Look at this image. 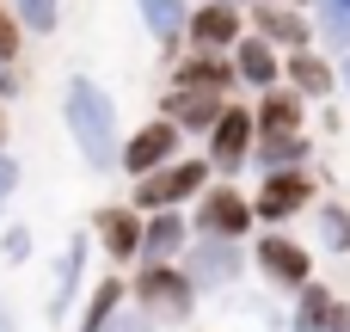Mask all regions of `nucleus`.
<instances>
[{"label": "nucleus", "instance_id": "1", "mask_svg": "<svg viewBox=\"0 0 350 332\" xmlns=\"http://www.w3.org/2000/svg\"><path fill=\"white\" fill-rule=\"evenodd\" d=\"M62 117H68V136H74V148H80V160H86L92 173H111V166H123L117 105H111V92H105L98 80L74 74V80L62 86Z\"/></svg>", "mask_w": 350, "mask_h": 332}, {"label": "nucleus", "instance_id": "2", "mask_svg": "<svg viewBox=\"0 0 350 332\" xmlns=\"http://www.w3.org/2000/svg\"><path fill=\"white\" fill-rule=\"evenodd\" d=\"M209 173H215L209 154H185V160L148 173V179L129 191V209H142V216H166V209H178V203H197V197L209 191Z\"/></svg>", "mask_w": 350, "mask_h": 332}, {"label": "nucleus", "instance_id": "3", "mask_svg": "<svg viewBox=\"0 0 350 332\" xmlns=\"http://www.w3.org/2000/svg\"><path fill=\"white\" fill-rule=\"evenodd\" d=\"M135 302L142 314L160 327V320H191V302H197V283L185 277V265H142L135 277Z\"/></svg>", "mask_w": 350, "mask_h": 332}, {"label": "nucleus", "instance_id": "4", "mask_svg": "<svg viewBox=\"0 0 350 332\" xmlns=\"http://www.w3.org/2000/svg\"><path fill=\"white\" fill-rule=\"evenodd\" d=\"M252 265H258V277H265L271 290H289V296H301V290L314 283V253H308L301 240H289V234H265V240L252 246Z\"/></svg>", "mask_w": 350, "mask_h": 332}, {"label": "nucleus", "instance_id": "5", "mask_svg": "<svg viewBox=\"0 0 350 332\" xmlns=\"http://www.w3.org/2000/svg\"><path fill=\"white\" fill-rule=\"evenodd\" d=\"M252 222H258V209H252L246 191H234V185H209V191L197 197V234H203V240H246Z\"/></svg>", "mask_w": 350, "mask_h": 332}, {"label": "nucleus", "instance_id": "6", "mask_svg": "<svg viewBox=\"0 0 350 332\" xmlns=\"http://www.w3.org/2000/svg\"><path fill=\"white\" fill-rule=\"evenodd\" d=\"M178 265H185V277L197 283V296H203V290H234V277L246 271V246H240V240H203V234H197Z\"/></svg>", "mask_w": 350, "mask_h": 332}, {"label": "nucleus", "instance_id": "7", "mask_svg": "<svg viewBox=\"0 0 350 332\" xmlns=\"http://www.w3.org/2000/svg\"><path fill=\"white\" fill-rule=\"evenodd\" d=\"M178 142H185V136H178L166 117H154V123H142L135 136H123V166H117V173H129V179L142 185L148 173H160V166L185 160V154H178Z\"/></svg>", "mask_w": 350, "mask_h": 332}, {"label": "nucleus", "instance_id": "8", "mask_svg": "<svg viewBox=\"0 0 350 332\" xmlns=\"http://www.w3.org/2000/svg\"><path fill=\"white\" fill-rule=\"evenodd\" d=\"M314 197H320V185H314V173L301 166V173H271V179H258V197H252V209H258V222L283 228V222H289V216H301Z\"/></svg>", "mask_w": 350, "mask_h": 332}, {"label": "nucleus", "instance_id": "9", "mask_svg": "<svg viewBox=\"0 0 350 332\" xmlns=\"http://www.w3.org/2000/svg\"><path fill=\"white\" fill-rule=\"evenodd\" d=\"M160 117L178 129V136H215V123L228 117V99L221 92H191V86H172L160 99Z\"/></svg>", "mask_w": 350, "mask_h": 332}, {"label": "nucleus", "instance_id": "10", "mask_svg": "<svg viewBox=\"0 0 350 332\" xmlns=\"http://www.w3.org/2000/svg\"><path fill=\"white\" fill-rule=\"evenodd\" d=\"M252 148H258V117H252L246 105H228V117H221L215 136H209V166H215V173H240V166L252 160Z\"/></svg>", "mask_w": 350, "mask_h": 332}, {"label": "nucleus", "instance_id": "11", "mask_svg": "<svg viewBox=\"0 0 350 332\" xmlns=\"http://www.w3.org/2000/svg\"><path fill=\"white\" fill-rule=\"evenodd\" d=\"M203 55H215V49H240V37H246V12L240 6H228V0H203V6H191V31H185Z\"/></svg>", "mask_w": 350, "mask_h": 332}, {"label": "nucleus", "instance_id": "12", "mask_svg": "<svg viewBox=\"0 0 350 332\" xmlns=\"http://www.w3.org/2000/svg\"><path fill=\"white\" fill-rule=\"evenodd\" d=\"M92 234H98V246H105V259H111V265H129V259H142L148 216H142V209H129V203H111V209H98Z\"/></svg>", "mask_w": 350, "mask_h": 332}, {"label": "nucleus", "instance_id": "13", "mask_svg": "<svg viewBox=\"0 0 350 332\" xmlns=\"http://www.w3.org/2000/svg\"><path fill=\"white\" fill-rule=\"evenodd\" d=\"M252 25H258V37H265L271 49H283V55H308L314 18H301L295 6H271V0H258V6H252Z\"/></svg>", "mask_w": 350, "mask_h": 332}, {"label": "nucleus", "instance_id": "14", "mask_svg": "<svg viewBox=\"0 0 350 332\" xmlns=\"http://www.w3.org/2000/svg\"><path fill=\"white\" fill-rule=\"evenodd\" d=\"M283 49H271L258 31L252 37H240V49H234V80H246V86H258V92H277V80H283Z\"/></svg>", "mask_w": 350, "mask_h": 332}, {"label": "nucleus", "instance_id": "15", "mask_svg": "<svg viewBox=\"0 0 350 332\" xmlns=\"http://www.w3.org/2000/svg\"><path fill=\"white\" fill-rule=\"evenodd\" d=\"M191 253V222L178 209L166 216H148V234H142V265H178Z\"/></svg>", "mask_w": 350, "mask_h": 332}, {"label": "nucleus", "instance_id": "16", "mask_svg": "<svg viewBox=\"0 0 350 332\" xmlns=\"http://www.w3.org/2000/svg\"><path fill=\"white\" fill-rule=\"evenodd\" d=\"M135 12H142L148 37L160 43V55H178L185 31H191V6L185 0H135Z\"/></svg>", "mask_w": 350, "mask_h": 332}, {"label": "nucleus", "instance_id": "17", "mask_svg": "<svg viewBox=\"0 0 350 332\" xmlns=\"http://www.w3.org/2000/svg\"><path fill=\"white\" fill-rule=\"evenodd\" d=\"M86 253H92V240L86 234H74L68 246H62V265H55V290H49V320H62L68 308H74V296H80V271H86Z\"/></svg>", "mask_w": 350, "mask_h": 332}, {"label": "nucleus", "instance_id": "18", "mask_svg": "<svg viewBox=\"0 0 350 332\" xmlns=\"http://www.w3.org/2000/svg\"><path fill=\"white\" fill-rule=\"evenodd\" d=\"M172 86H191V92H221V99H228V86H234V62L191 49V55H178V74H172Z\"/></svg>", "mask_w": 350, "mask_h": 332}, {"label": "nucleus", "instance_id": "19", "mask_svg": "<svg viewBox=\"0 0 350 332\" xmlns=\"http://www.w3.org/2000/svg\"><path fill=\"white\" fill-rule=\"evenodd\" d=\"M252 117H258V136H301L308 99H301V92H265Z\"/></svg>", "mask_w": 350, "mask_h": 332}, {"label": "nucleus", "instance_id": "20", "mask_svg": "<svg viewBox=\"0 0 350 332\" xmlns=\"http://www.w3.org/2000/svg\"><path fill=\"white\" fill-rule=\"evenodd\" d=\"M308 154H314V142L308 136H258V148H252V166L271 179V173H301L308 166Z\"/></svg>", "mask_w": 350, "mask_h": 332}, {"label": "nucleus", "instance_id": "21", "mask_svg": "<svg viewBox=\"0 0 350 332\" xmlns=\"http://www.w3.org/2000/svg\"><path fill=\"white\" fill-rule=\"evenodd\" d=\"M123 277H98L92 283V296H86V308H80V327L74 332H111L117 327V308H123Z\"/></svg>", "mask_w": 350, "mask_h": 332}, {"label": "nucleus", "instance_id": "22", "mask_svg": "<svg viewBox=\"0 0 350 332\" xmlns=\"http://www.w3.org/2000/svg\"><path fill=\"white\" fill-rule=\"evenodd\" d=\"M283 74H289V92H301V99H326L338 86V68L326 55H289Z\"/></svg>", "mask_w": 350, "mask_h": 332}, {"label": "nucleus", "instance_id": "23", "mask_svg": "<svg viewBox=\"0 0 350 332\" xmlns=\"http://www.w3.org/2000/svg\"><path fill=\"white\" fill-rule=\"evenodd\" d=\"M221 314H228V332H289V320L265 302V296H228L221 302Z\"/></svg>", "mask_w": 350, "mask_h": 332}, {"label": "nucleus", "instance_id": "24", "mask_svg": "<svg viewBox=\"0 0 350 332\" xmlns=\"http://www.w3.org/2000/svg\"><path fill=\"white\" fill-rule=\"evenodd\" d=\"M314 37L326 43V55H350V0H314Z\"/></svg>", "mask_w": 350, "mask_h": 332}, {"label": "nucleus", "instance_id": "25", "mask_svg": "<svg viewBox=\"0 0 350 332\" xmlns=\"http://www.w3.org/2000/svg\"><path fill=\"white\" fill-rule=\"evenodd\" d=\"M326 308H332V290H326V283H308V290L295 296L289 332H326Z\"/></svg>", "mask_w": 350, "mask_h": 332}, {"label": "nucleus", "instance_id": "26", "mask_svg": "<svg viewBox=\"0 0 350 332\" xmlns=\"http://www.w3.org/2000/svg\"><path fill=\"white\" fill-rule=\"evenodd\" d=\"M314 216H320V240H326V253L345 259V253H350V209H345V203H320Z\"/></svg>", "mask_w": 350, "mask_h": 332}, {"label": "nucleus", "instance_id": "27", "mask_svg": "<svg viewBox=\"0 0 350 332\" xmlns=\"http://www.w3.org/2000/svg\"><path fill=\"white\" fill-rule=\"evenodd\" d=\"M18 25L37 31V37H49L62 25V0H18Z\"/></svg>", "mask_w": 350, "mask_h": 332}, {"label": "nucleus", "instance_id": "28", "mask_svg": "<svg viewBox=\"0 0 350 332\" xmlns=\"http://www.w3.org/2000/svg\"><path fill=\"white\" fill-rule=\"evenodd\" d=\"M0 259H6V265H25V259H31V228H25V222H6V228H0Z\"/></svg>", "mask_w": 350, "mask_h": 332}, {"label": "nucleus", "instance_id": "29", "mask_svg": "<svg viewBox=\"0 0 350 332\" xmlns=\"http://www.w3.org/2000/svg\"><path fill=\"white\" fill-rule=\"evenodd\" d=\"M18 49H25V25H18V18L0 6V62L12 68V62H18Z\"/></svg>", "mask_w": 350, "mask_h": 332}, {"label": "nucleus", "instance_id": "30", "mask_svg": "<svg viewBox=\"0 0 350 332\" xmlns=\"http://www.w3.org/2000/svg\"><path fill=\"white\" fill-rule=\"evenodd\" d=\"M18 179H25V173H18V160L0 148V197H12V191H18Z\"/></svg>", "mask_w": 350, "mask_h": 332}, {"label": "nucleus", "instance_id": "31", "mask_svg": "<svg viewBox=\"0 0 350 332\" xmlns=\"http://www.w3.org/2000/svg\"><path fill=\"white\" fill-rule=\"evenodd\" d=\"M111 332H160V327H154L148 314H117V327H111Z\"/></svg>", "mask_w": 350, "mask_h": 332}, {"label": "nucleus", "instance_id": "32", "mask_svg": "<svg viewBox=\"0 0 350 332\" xmlns=\"http://www.w3.org/2000/svg\"><path fill=\"white\" fill-rule=\"evenodd\" d=\"M6 99H18V68L0 62V105H6Z\"/></svg>", "mask_w": 350, "mask_h": 332}, {"label": "nucleus", "instance_id": "33", "mask_svg": "<svg viewBox=\"0 0 350 332\" xmlns=\"http://www.w3.org/2000/svg\"><path fill=\"white\" fill-rule=\"evenodd\" d=\"M338 86H345V92H350V55H345V62H338Z\"/></svg>", "mask_w": 350, "mask_h": 332}, {"label": "nucleus", "instance_id": "34", "mask_svg": "<svg viewBox=\"0 0 350 332\" xmlns=\"http://www.w3.org/2000/svg\"><path fill=\"white\" fill-rule=\"evenodd\" d=\"M0 332H18V327H12V314H6V308H0Z\"/></svg>", "mask_w": 350, "mask_h": 332}, {"label": "nucleus", "instance_id": "35", "mask_svg": "<svg viewBox=\"0 0 350 332\" xmlns=\"http://www.w3.org/2000/svg\"><path fill=\"white\" fill-rule=\"evenodd\" d=\"M0 148H6V105H0Z\"/></svg>", "mask_w": 350, "mask_h": 332}, {"label": "nucleus", "instance_id": "36", "mask_svg": "<svg viewBox=\"0 0 350 332\" xmlns=\"http://www.w3.org/2000/svg\"><path fill=\"white\" fill-rule=\"evenodd\" d=\"M271 6H301V0H271Z\"/></svg>", "mask_w": 350, "mask_h": 332}, {"label": "nucleus", "instance_id": "37", "mask_svg": "<svg viewBox=\"0 0 350 332\" xmlns=\"http://www.w3.org/2000/svg\"><path fill=\"white\" fill-rule=\"evenodd\" d=\"M228 6H246V0H228Z\"/></svg>", "mask_w": 350, "mask_h": 332}, {"label": "nucleus", "instance_id": "38", "mask_svg": "<svg viewBox=\"0 0 350 332\" xmlns=\"http://www.w3.org/2000/svg\"><path fill=\"white\" fill-rule=\"evenodd\" d=\"M0 209H6V197H0Z\"/></svg>", "mask_w": 350, "mask_h": 332}]
</instances>
